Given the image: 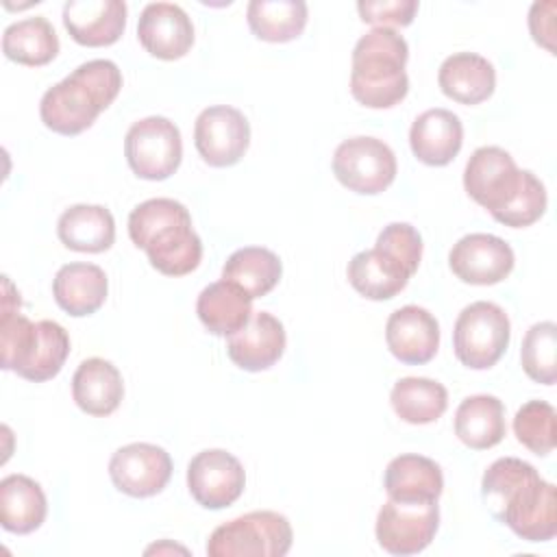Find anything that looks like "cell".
Segmentation results:
<instances>
[{
    "instance_id": "obj_15",
    "label": "cell",
    "mask_w": 557,
    "mask_h": 557,
    "mask_svg": "<svg viewBox=\"0 0 557 557\" xmlns=\"http://www.w3.org/2000/svg\"><path fill=\"white\" fill-rule=\"evenodd\" d=\"M385 342L398 361L422 366L437 355L440 324L429 309L405 305L387 318Z\"/></svg>"
},
{
    "instance_id": "obj_23",
    "label": "cell",
    "mask_w": 557,
    "mask_h": 557,
    "mask_svg": "<svg viewBox=\"0 0 557 557\" xmlns=\"http://www.w3.org/2000/svg\"><path fill=\"white\" fill-rule=\"evenodd\" d=\"M350 285L370 300H389L400 294L413 276L396 257L383 248L357 252L346 268Z\"/></svg>"
},
{
    "instance_id": "obj_20",
    "label": "cell",
    "mask_w": 557,
    "mask_h": 557,
    "mask_svg": "<svg viewBox=\"0 0 557 557\" xmlns=\"http://www.w3.org/2000/svg\"><path fill=\"white\" fill-rule=\"evenodd\" d=\"M463 124L448 109H429L420 113L409 131V146L418 161L426 165H448L461 150Z\"/></svg>"
},
{
    "instance_id": "obj_5",
    "label": "cell",
    "mask_w": 557,
    "mask_h": 557,
    "mask_svg": "<svg viewBox=\"0 0 557 557\" xmlns=\"http://www.w3.org/2000/svg\"><path fill=\"white\" fill-rule=\"evenodd\" d=\"M409 46L400 33L376 26L366 33L352 48L350 94L370 109H389L409 91L405 72Z\"/></svg>"
},
{
    "instance_id": "obj_37",
    "label": "cell",
    "mask_w": 557,
    "mask_h": 557,
    "mask_svg": "<svg viewBox=\"0 0 557 557\" xmlns=\"http://www.w3.org/2000/svg\"><path fill=\"white\" fill-rule=\"evenodd\" d=\"M376 248H383L396 257L411 274L418 272L422 259V235L416 231V226L407 222L387 224L376 237Z\"/></svg>"
},
{
    "instance_id": "obj_30",
    "label": "cell",
    "mask_w": 557,
    "mask_h": 557,
    "mask_svg": "<svg viewBox=\"0 0 557 557\" xmlns=\"http://www.w3.org/2000/svg\"><path fill=\"white\" fill-rule=\"evenodd\" d=\"M2 52L7 59L20 65L39 67L59 54V37L54 26L44 15L26 17L4 28Z\"/></svg>"
},
{
    "instance_id": "obj_26",
    "label": "cell",
    "mask_w": 557,
    "mask_h": 557,
    "mask_svg": "<svg viewBox=\"0 0 557 557\" xmlns=\"http://www.w3.org/2000/svg\"><path fill=\"white\" fill-rule=\"evenodd\" d=\"M61 244L76 252H104L115 242V220L102 205H72L57 222Z\"/></svg>"
},
{
    "instance_id": "obj_34",
    "label": "cell",
    "mask_w": 557,
    "mask_h": 557,
    "mask_svg": "<svg viewBox=\"0 0 557 557\" xmlns=\"http://www.w3.org/2000/svg\"><path fill=\"white\" fill-rule=\"evenodd\" d=\"M522 370L529 379L542 385H555L557 381V326L550 320L535 322L520 348Z\"/></svg>"
},
{
    "instance_id": "obj_28",
    "label": "cell",
    "mask_w": 557,
    "mask_h": 557,
    "mask_svg": "<svg viewBox=\"0 0 557 557\" xmlns=\"http://www.w3.org/2000/svg\"><path fill=\"white\" fill-rule=\"evenodd\" d=\"M383 487L394 500H437L444 490V474L433 459L407 453L387 463Z\"/></svg>"
},
{
    "instance_id": "obj_13",
    "label": "cell",
    "mask_w": 557,
    "mask_h": 557,
    "mask_svg": "<svg viewBox=\"0 0 557 557\" xmlns=\"http://www.w3.org/2000/svg\"><path fill=\"white\" fill-rule=\"evenodd\" d=\"M244 485V466L235 455L222 448L200 450L187 466L189 494L205 509H224L233 505L242 496Z\"/></svg>"
},
{
    "instance_id": "obj_27",
    "label": "cell",
    "mask_w": 557,
    "mask_h": 557,
    "mask_svg": "<svg viewBox=\"0 0 557 557\" xmlns=\"http://www.w3.org/2000/svg\"><path fill=\"white\" fill-rule=\"evenodd\" d=\"M196 313L213 335L228 337L237 333L252 315V298L231 281L209 283L196 300Z\"/></svg>"
},
{
    "instance_id": "obj_32",
    "label": "cell",
    "mask_w": 557,
    "mask_h": 557,
    "mask_svg": "<svg viewBox=\"0 0 557 557\" xmlns=\"http://www.w3.org/2000/svg\"><path fill=\"white\" fill-rule=\"evenodd\" d=\"M281 274V259L263 246H246L235 250L222 268V278L242 287L250 298L270 294L278 285Z\"/></svg>"
},
{
    "instance_id": "obj_11",
    "label": "cell",
    "mask_w": 557,
    "mask_h": 557,
    "mask_svg": "<svg viewBox=\"0 0 557 557\" xmlns=\"http://www.w3.org/2000/svg\"><path fill=\"white\" fill-rule=\"evenodd\" d=\"M194 144L202 161L211 168L235 165L248 150L250 124L235 107H207L196 117Z\"/></svg>"
},
{
    "instance_id": "obj_19",
    "label": "cell",
    "mask_w": 557,
    "mask_h": 557,
    "mask_svg": "<svg viewBox=\"0 0 557 557\" xmlns=\"http://www.w3.org/2000/svg\"><path fill=\"white\" fill-rule=\"evenodd\" d=\"M102 113L96 98L74 76L52 85L39 102V117L46 128L59 135H78L87 131Z\"/></svg>"
},
{
    "instance_id": "obj_12",
    "label": "cell",
    "mask_w": 557,
    "mask_h": 557,
    "mask_svg": "<svg viewBox=\"0 0 557 557\" xmlns=\"http://www.w3.org/2000/svg\"><path fill=\"white\" fill-rule=\"evenodd\" d=\"M109 476L117 492L133 498H148L168 485L172 459L170 453L157 444L133 442L111 455Z\"/></svg>"
},
{
    "instance_id": "obj_29",
    "label": "cell",
    "mask_w": 557,
    "mask_h": 557,
    "mask_svg": "<svg viewBox=\"0 0 557 557\" xmlns=\"http://www.w3.org/2000/svg\"><path fill=\"white\" fill-rule=\"evenodd\" d=\"M505 407L492 394H474L455 411V435L472 450L496 446L505 437Z\"/></svg>"
},
{
    "instance_id": "obj_21",
    "label": "cell",
    "mask_w": 557,
    "mask_h": 557,
    "mask_svg": "<svg viewBox=\"0 0 557 557\" xmlns=\"http://www.w3.org/2000/svg\"><path fill=\"white\" fill-rule=\"evenodd\" d=\"M122 396V374L111 361L102 357H89L81 361L72 376V398L81 411L104 418L120 407Z\"/></svg>"
},
{
    "instance_id": "obj_8",
    "label": "cell",
    "mask_w": 557,
    "mask_h": 557,
    "mask_svg": "<svg viewBox=\"0 0 557 557\" xmlns=\"http://www.w3.org/2000/svg\"><path fill=\"white\" fill-rule=\"evenodd\" d=\"M124 154L139 178L165 181L178 170L183 159L181 131L163 115L144 117L128 128Z\"/></svg>"
},
{
    "instance_id": "obj_2",
    "label": "cell",
    "mask_w": 557,
    "mask_h": 557,
    "mask_svg": "<svg viewBox=\"0 0 557 557\" xmlns=\"http://www.w3.org/2000/svg\"><path fill=\"white\" fill-rule=\"evenodd\" d=\"M463 187L496 222L511 228L537 222L548 202L544 183L531 170H520L513 157L498 146H481L470 154Z\"/></svg>"
},
{
    "instance_id": "obj_6",
    "label": "cell",
    "mask_w": 557,
    "mask_h": 557,
    "mask_svg": "<svg viewBox=\"0 0 557 557\" xmlns=\"http://www.w3.org/2000/svg\"><path fill=\"white\" fill-rule=\"evenodd\" d=\"M294 531L289 520L270 509L237 516L209 535V557H283L289 553Z\"/></svg>"
},
{
    "instance_id": "obj_1",
    "label": "cell",
    "mask_w": 557,
    "mask_h": 557,
    "mask_svg": "<svg viewBox=\"0 0 557 557\" xmlns=\"http://www.w3.org/2000/svg\"><path fill=\"white\" fill-rule=\"evenodd\" d=\"M487 511L527 542H548L557 533V492L518 457H500L481 479Z\"/></svg>"
},
{
    "instance_id": "obj_36",
    "label": "cell",
    "mask_w": 557,
    "mask_h": 557,
    "mask_svg": "<svg viewBox=\"0 0 557 557\" xmlns=\"http://www.w3.org/2000/svg\"><path fill=\"white\" fill-rule=\"evenodd\" d=\"M70 76L87 87V91L96 98L98 107L104 111L122 89V72L109 59H91L81 63Z\"/></svg>"
},
{
    "instance_id": "obj_16",
    "label": "cell",
    "mask_w": 557,
    "mask_h": 557,
    "mask_svg": "<svg viewBox=\"0 0 557 557\" xmlns=\"http://www.w3.org/2000/svg\"><path fill=\"white\" fill-rule=\"evenodd\" d=\"M139 44L157 59L174 61L189 52L194 44V24L174 2H150L137 22Z\"/></svg>"
},
{
    "instance_id": "obj_31",
    "label": "cell",
    "mask_w": 557,
    "mask_h": 557,
    "mask_svg": "<svg viewBox=\"0 0 557 557\" xmlns=\"http://www.w3.org/2000/svg\"><path fill=\"white\" fill-rule=\"evenodd\" d=\"M309 9L302 0H252L246 9V20L255 37L270 44H285L307 26Z\"/></svg>"
},
{
    "instance_id": "obj_17",
    "label": "cell",
    "mask_w": 557,
    "mask_h": 557,
    "mask_svg": "<svg viewBox=\"0 0 557 557\" xmlns=\"http://www.w3.org/2000/svg\"><path fill=\"white\" fill-rule=\"evenodd\" d=\"M283 322L268 311H252L250 320L226 342L228 359L248 372L272 368L285 350Z\"/></svg>"
},
{
    "instance_id": "obj_39",
    "label": "cell",
    "mask_w": 557,
    "mask_h": 557,
    "mask_svg": "<svg viewBox=\"0 0 557 557\" xmlns=\"http://www.w3.org/2000/svg\"><path fill=\"white\" fill-rule=\"evenodd\" d=\"M555 2H533L529 11V30L535 39V44L544 46L548 52L555 50L553 37H555Z\"/></svg>"
},
{
    "instance_id": "obj_22",
    "label": "cell",
    "mask_w": 557,
    "mask_h": 557,
    "mask_svg": "<svg viewBox=\"0 0 557 557\" xmlns=\"http://www.w3.org/2000/svg\"><path fill=\"white\" fill-rule=\"evenodd\" d=\"M437 83L450 100L459 104H479L494 94L496 70L476 52H455L440 65Z\"/></svg>"
},
{
    "instance_id": "obj_35",
    "label": "cell",
    "mask_w": 557,
    "mask_h": 557,
    "mask_svg": "<svg viewBox=\"0 0 557 557\" xmlns=\"http://www.w3.org/2000/svg\"><path fill=\"white\" fill-rule=\"evenodd\" d=\"M555 407L546 400L524 403L513 418V433L518 442L531 453L546 457L555 448Z\"/></svg>"
},
{
    "instance_id": "obj_7",
    "label": "cell",
    "mask_w": 557,
    "mask_h": 557,
    "mask_svg": "<svg viewBox=\"0 0 557 557\" xmlns=\"http://www.w3.org/2000/svg\"><path fill=\"white\" fill-rule=\"evenodd\" d=\"M511 337V324L503 307L490 300H476L461 309L453 329L455 357L472 370H487L505 355Z\"/></svg>"
},
{
    "instance_id": "obj_18",
    "label": "cell",
    "mask_w": 557,
    "mask_h": 557,
    "mask_svg": "<svg viewBox=\"0 0 557 557\" xmlns=\"http://www.w3.org/2000/svg\"><path fill=\"white\" fill-rule=\"evenodd\" d=\"M126 13L122 0H67L63 4V26L76 44L102 48L122 37Z\"/></svg>"
},
{
    "instance_id": "obj_38",
    "label": "cell",
    "mask_w": 557,
    "mask_h": 557,
    "mask_svg": "<svg viewBox=\"0 0 557 557\" xmlns=\"http://www.w3.org/2000/svg\"><path fill=\"white\" fill-rule=\"evenodd\" d=\"M357 11L366 24L376 26H409L418 11V0H361Z\"/></svg>"
},
{
    "instance_id": "obj_9",
    "label": "cell",
    "mask_w": 557,
    "mask_h": 557,
    "mask_svg": "<svg viewBox=\"0 0 557 557\" xmlns=\"http://www.w3.org/2000/svg\"><path fill=\"white\" fill-rule=\"evenodd\" d=\"M333 174L350 191L374 196L394 183L396 154L376 137H350L333 152Z\"/></svg>"
},
{
    "instance_id": "obj_24",
    "label": "cell",
    "mask_w": 557,
    "mask_h": 557,
    "mask_svg": "<svg viewBox=\"0 0 557 557\" xmlns=\"http://www.w3.org/2000/svg\"><path fill=\"white\" fill-rule=\"evenodd\" d=\"M107 292V274L94 263H65L59 268L52 281V294L57 305L74 318L96 313L104 305Z\"/></svg>"
},
{
    "instance_id": "obj_10",
    "label": "cell",
    "mask_w": 557,
    "mask_h": 557,
    "mask_svg": "<svg viewBox=\"0 0 557 557\" xmlns=\"http://www.w3.org/2000/svg\"><path fill=\"white\" fill-rule=\"evenodd\" d=\"M440 527L437 500L387 498L376 516V540L389 555H416L424 550Z\"/></svg>"
},
{
    "instance_id": "obj_25",
    "label": "cell",
    "mask_w": 557,
    "mask_h": 557,
    "mask_svg": "<svg viewBox=\"0 0 557 557\" xmlns=\"http://www.w3.org/2000/svg\"><path fill=\"white\" fill-rule=\"evenodd\" d=\"M48 513L41 485L26 474H9L0 481V524L9 533L26 535L39 529Z\"/></svg>"
},
{
    "instance_id": "obj_4",
    "label": "cell",
    "mask_w": 557,
    "mask_h": 557,
    "mask_svg": "<svg viewBox=\"0 0 557 557\" xmlns=\"http://www.w3.org/2000/svg\"><path fill=\"white\" fill-rule=\"evenodd\" d=\"M131 242L146 250L154 270L165 276H185L202 259V242L191 226L187 207L174 198H150L128 215Z\"/></svg>"
},
{
    "instance_id": "obj_33",
    "label": "cell",
    "mask_w": 557,
    "mask_h": 557,
    "mask_svg": "<svg viewBox=\"0 0 557 557\" xmlns=\"http://www.w3.org/2000/svg\"><path fill=\"white\" fill-rule=\"evenodd\" d=\"M392 409L409 424H431L444 416L448 392L442 383L426 376L398 379L389 394Z\"/></svg>"
},
{
    "instance_id": "obj_3",
    "label": "cell",
    "mask_w": 557,
    "mask_h": 557,
    "mask_svg": "<svg viewBox=\"0 0 557 557\" xmlns=\"http://www.w3.org/2000/svg\"><path fill=\"white\" fill-rule=\"evenodd\" d=\"M20 305L17 289L2 276L0 363L26 381L44 383L61 372L70 355V335L54 320L30 322L20 313Z\"/></svg>"
},
{
    "instance_id": "obj_14",
    "label": "cell",
    "mask_w": 557,
    "mask_h": 557,
    "mask_svg": "<svg viewBox=\"0 0 557 557\" xmlns=\"http://www.w3.org/2000/svg\"><path fill=\"white\" fill-rule=\"evenodd\" d=\"M511 246L492 233L463 235L448 255L453 274L470 285H496L513 270Z\"/></svg>"
}]
</instances>
